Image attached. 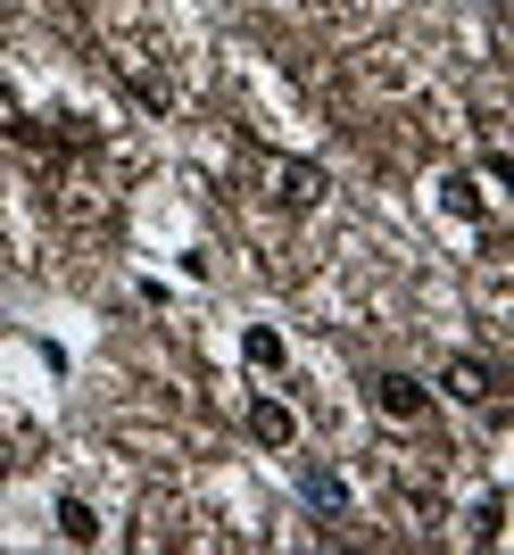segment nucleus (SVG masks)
<instances>
[{"mask_svg": "<svg viewBox=\"0 0 514 555\" xmlns=\"http://www.w3.org/2000/svg\"><path fill=\"white\" fill-rule=\"evenodd\" d=\"M440 390L457 398V406H490V398H498V373L481 365V357H448V373H440Z\"/></svg>", "mask_w": 514, "mask_h": 555, "instance_id": "f257e3e1", "label": "nucleus"}, {"mask_svg": "<svg viewBox=\"0 0 514 555\" xmlns=\"http://www.w3.org/2000/svg\"><path fill=\"white\" fill-rule=\"evenodd\" d=\"M374 406H382V415H398V423H415L423 406H432V390H423L415 373H374Z\"/></svg>", "mask_w": 514, "mask_h": 555, "instance_id": "f03ea898", "label": "nucleus"}, {"mask_svg": "<svg viewBox=\"0 0 514 555\" xmlns=\"http://www.w3.org/2000/svg\"><path fill=\"white\" fill-rule=\"evenodd\" d=\"M249 440L257 448H291L299 440V415H291L282 398H249Z\"/></svg>", "mask_w": 514, "mask_h": 555, "instance_id": "7ed1b4c3", "label": "nucleus"}, {"mask_svg": "<svg viewBox=\"0 0 514 555\" xmlns=\"http://www.w3.org/2000/svg\"><path fill=\"white\" fill-rule=\"evenodd\" d=\"M299 498L324 514V522H340V514H349V489H340V473H332V464H307V473H299Z\"/></svg>", "mask_w": 514, "mask_h": 555, "instance_id": "20e7f679", "label": "nucleus"}, {"mask_svg": "<svg viewBox=\"0 0 514 555\" xmlns=\"http://www.w3.org/2000/svg\"><path fill=\"white\" fill-rule=\"evenodd\" d=\"M274 183H282V208H316V199L332 191V183H324V166H307V158H291Z\"/></svg>", "mask_w": 514, "mask_h": 555, "instance_id": "39448f33", "label": "nucleus"}, {"mask_svg": "<svg viewBox=\"0 0 514 555\" xmlns=\"http://www.w3.org/2000/svg\"><path fill=\"white\" fill-rule=\"evenodd\" d=\"M440 208L465 216V224H481V216H490V199H481V183H473V175H448V183H440Z\"/></svg>", "mask_w": 514, "mask_h": 555, "instance_id": "423d86ee", "label": "nucleus"}, {"mask_svg": "<svg viewBox=\"0 0 514 555\" xmlns=\"http://www.w3.org/2000/svg\"><path fill=\"white\" fill-rule=\"evenodd\" d=\"M59 539H67V547H92V539H100V514L83 506V498H59Z\"/></svg>", "mask_w": 514, "mask_h": 555, "instance_id": "0eeeda50", "label": "nucleus"}, {"mask_svg": "<svg viewBox=\"0 0 514 555\" xmlns=\"http://www.w3.org/2000/svg\"><path fill=\"white\" fill-rule=\"evenodd\" d=\"M241 357H249V365H257V373H274V365H282V332H266V324H249V332H241Z\"/></svg>", "mask_w": 514, "mask_h": 555, "instance_id": "6e6552de", "label": "nucleus"}]
</instances>
